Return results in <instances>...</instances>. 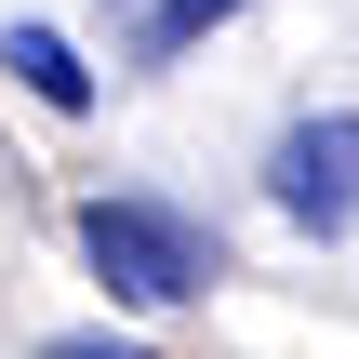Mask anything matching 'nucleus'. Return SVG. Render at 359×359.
<instances>
[{
  "mask_svg": "<svg viewBox=\"0 0 359 359\" xmlns=\"http://www.w3.org/2000/svg\"><path fill=\"white\" fill-rule=\"evenodd\" d=\"M266 213L293 240H346L359 226V107H306L266 147Z\"/></svg>",
  "mask_w": 359,
  "mask_h": 359,
  "instance_id": "2",
  "label": "nucleus"
},
{
  "mask_svg": "<svg viewBox=\"0 0 359 359\" xmlns=\"http://www.w3.org/2000/svg\"><path fill=\"white\" fill-rule=\"evenodd\" d=\"M80 253H93L107 306H133V320H160V306H200V293L226 280V240H213L187 200H160V187L80 200Z\"/></svg>",
  "mask_w": 359,
  "mask_h": 359,
  "instance_id": "1",
  "label": "nucleus"
},
{
  "mask_svg": "<svg viewBox=\"0 0 359 359\" xmlns=\"http://www.w3.org/2000/svg\"><path fill=\"white\" fill-rule=\"evenodd\" d=\"M120 13H147V0H120Z\"/></svg>",
  "mask_w": 359,
  "mask_h": 359,
  "instance_id": "6",
  "label": "nucleus"
},
{
  "mask_svg": "<svg viewBox=\"0 0 359 359\" xmlns=\"http://www.w3.org/2000/svg\"><path fill=\"white\" fill-rule=\"evenodd\" d=\"M0 67H13V80H27L40 107H93V67H80V53L53 40V27H0Z\"/></svg>",
  "mask_w": 359,
  "mask_h": 359,
  "instance_id": "3",
  "label": "nucleus"
},
{
  "mask_svg": "<svg viewBox=\"0 0 359 359\" xmlns=\"http://www.w3.org/2000/svg\"><path fill=\"white\" fill-rule=\"evenodd\" d=\"M253 0H147L133 13V67H173V53H200L213 27H240Z\"/></svg>",
  "mask_w": 359,
  "mask_h": 359,
  "instance_id": "4",
  "label": "nucleus"
},
{
  "mask_svg": "<svg viewBox=\"0 0 359 359\" xmlns=\"http://www.w3.org/2000/svg\"><path fill=\"white\" fill-rule=\"evenodd\" d=\"M40 359H147V346H133V333H53Z\"/></svg>",
  "mask_w": 359,
  "mask_h": 359,
  "instance_id": "5",
  "label": "nucleus"
}]
</instances>
